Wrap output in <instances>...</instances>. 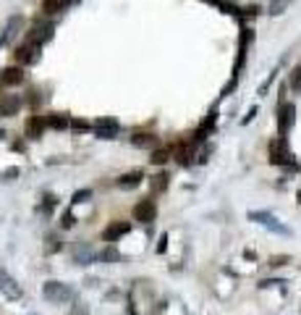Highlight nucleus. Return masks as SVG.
Segmentation results:
<instances>
[{
  "mask_svg": "<svg viewBox=\"0 0 301 315\" xmlns=\"http://www.w3.org/2000/svg\"><path fill=\"white\" fill-rule=\"evenodd\" d=\"M71 129H74L76 134H79V131L84 134V131H89V129H92V124H89V121H84V119H76V121H71Z\"/></svg>",
  "mask_w": 301,
  "mask_h": 315,
  "instance_id": "obj_26",
  "label": "nucleus"
},
{
  "mask_svg": "<svg viewBox=\"0 0 301 315\" xmlns=\"http://www.w3.org/2000/svg\"><path fill=\"white\" fill-rule=\"evenodd\" d=\"M293 121H296L293 103H281V108H277V134L286 137V134L293 129Z\"/></svg>",
  "mask_w": 301,
  "mask_h": 315,
  "instance_id": "obj_5",
  "label": "nucleus"
},
{
  "mask_svg": "<svg viewBox=\"0 0 301 315\" xmlns=\"http://www.w3.org/2000/svg\"><path fill=\"white\" fill-rule=\"evenodd\" d=\"M39 48H42V45H34V42L21 45V48H16V50H13V61H16L18 66L37 63V61H39Z\"/></svg>",
  "mask_w": 301,
  "mask_h": 315,
  "instance_id": "obj_8",
  "label": "nucleus"
},
{
  "mask_svg": "<svg viewBox=\"0 0 301 315\" xmlns=\"http://www.w3.org/2000/svg\"><path fill=\"white\" fill-rule=\"evenodd\" d=\"M100 260H107V263H118V260H121V255H118V252H115L113 247H110V250L100 252Z\"/></svg>",
  "mask_w": 301,
  "mask_h": 315,
  "instance_id": "obj_27",
  "label": "nucleus"
},
{
  "mask_svg": "<svg viewBox=\"0 0 301 315\" xmlns=\"http://www.w3.org/2000/svg\"><path fill=\"white\" fill-rule=\"evenodd\" d=\"M168 250V237L163 234V237H160V244H157V252H165Z\"/></svg>",
  "mask_w": 301,
  "mask_h": 315,
  "instance_id": "obj_32",
  "label": "nucleus"
},
{
  "mask_svg": "<svg viewBox=\"0 0 301 315\" xmlns=\"http://www.w3.org/2000/svg\"><path fill=\"white\" fill-rule=\"evenodd\" d=\"M21 105H24V100H21V95H6L3 100H0V116H16Z\"/></svg>",
  "mask_w": 301,
  "mask_h": 315,
  "instance_id": "obj_13",
  "label": "nucleus"
},
{
  "mask_svg": "<svg viewBox=\"0 0 301 315\" xmlns=\"http://www.w3.org/2000/svg\"><path fill=\"white\" fill-rule=\"evenodd\" d=\"M291 0H270V6H267V13L270 16H281L286 8H288Z\"/></svg>",
  "mask_w": 301,
  "mask_h": 315,
  "instance_id": "obj_20",
  "label": "nucleus"
},
{
  "mask_svg": "<svg viewBox=\"0 0 301 315\" xmlns=\"http://www.w3.org/2000/svg\"><path fill=\"white\" fill-rule=\"evenodd\" d=\"M45 126H48V119H42V116H32V119L27 121V137H29V140L42 137Z\"/></svg>",
  "mask_w": 301,
  "mask_h": 315,
  "instance_id": "obj_15",
  "label": "nucleus"
},
{
  "mask_svg": "<svg viewBox=\"0 0 301 315\" xmlns=\"http://www.w3.org/2000/svg\"><path fill=\"white\" fill-rule=\"evenodd\" d=\"M18 173H21V171L13 166V168H6V171H3V179H6V182H11V179H18Z\"/></svg>",
  "mask_w": 301,
  "mask_h": 315,
  "instance_id": "obj_31",
  "label": "nucleus"
},
{
  "mask_svg": "<svg viewBox=\"0 0 301 315\" xmlns=\"http://www.w3.org/2000/svg\"><path fill=\"white\" fill-rule=\"evenodd\" d=\"M53 32H55V24L53 21H34V27L29 29L27 34V42H34V45H45V42H50L53 40Z\"/></svg>",
  "mask_w": 301,
  "mask_h": 315,
  "instance_id": "obj_4",
  "label": "nucleus"
},
{
  "mask_svg": "<svg viewBox=\"0 0 301 315\" xmlns=\"http://www.w3.org/2000/svg\"><path fill=\"white\" fill-rule=\"evenodd\" d=\"M74 315H87V307H84V305L79 302V305L74 307Z\"/></svg>",
  "mask_w": 301,
  "mask_h": 315,
  "instance_id": "obj_34",
  "label": "nucleus"
},
{
  "mask_svg": "<svg viewBox=\"0 0 301 315\" xmlns=\"http://www.w3.org/2000/svg\"><path fill=\"white\" fill-rule=\"evenodd\" d=\"M296 200H298V202H301V189H298V194H296Z\"/></svg>",
  "mask_w": 301,
  "mask_h": 315,
  "instance_id": "obj_37",
  "label": "nucleus"
},
{
  "mask_svg": "<svg viewBox=\"0 0 301 315\" xmlns=\"http://www.w3.org/2000/svg\"><path fill=\"white\" fill-rule=\"evenodd\" d=\"M288 84H291V89L296 95H301V66H296V69L291 71V79H288Z\"/></svg>",
  "mask_w": 301,
  "mask_h": 315,
  "instance_id": "obj_22",
  "label": "nucleus"
},
{
  "mask_svg": "<svg viewBox=\"0 0 301 315\" xmlns=\"http://www.w3.org/2000/svg\"><path fill=\"white\" fill-rule=\"evenodd\" d=\"M0 294L6 300H21L24 297V291H21V286L16 284V279L11 273H6L3 268H0Z\"/></svg>",
  "mask_w": 301,
  "mask_h": 315,
  "instance_id": "obj_7",
  "label": "nucleus"
},
{
  "mask_svg": "<svg viewBox=\"0 0 301 315\" xmlns=\"http://www.w3.org/2000/svg\"><path fill=\"white\" fill-rule=\"evenodd\" d=\"M168 173H157V176H152V189L155 192H165L168 189Z\"/></svg>",
  "mask_w": 301,
  "mask_h": 315,
  "instance_id": "obj_21",
  "label": "nucleus"
},
{
  "mask_svg": "<svg viewBox=\"0 0 301 315\" xmlns=\"http://www.w3.org/2000/svg\"><path fill=\"white\" fill-rule=\"evenodd\" d=\"M155 140H152V134H134V145H139V147H147V145H152Z\"/></svg>",
  "mask_w": 301,
  "mask_h": 315,
  "instance_id": "obj_24",
  "label": "nucleus"
},
{
  "mask_svg": "<svg viewBox=\"0 0 301 315\" xmlns=\"http://www.w3.org/2000/svg\"><path fill=\"white\" fill-rule=\"evenodd\" d=\"M134 218L142 221V223H152L157 218V205L155 200H139L134 205Z\"/></svg>",
  "mask_w": 301,
  "mask_h": 315,
  "instance_id": "obj_10",
  "label": "nucleus"
},
{
  "mask_svg": "<svg viewBox=\"0 0 301 315\" xmlns=\"http://www.w3.org/2000/svg\"><path fill=\"white\" fill-rule=\"evenodd\" d=\"M251 29L249 27H241V40H239V55H236V63H233V79L239 82V74L244 69V61H246V50H249V42H251Z\"/></svg>",
  "mask_w": 301,
  "mask_h": 315,
  "instance_id": "obj_6",
  "label": "nucleus"
},
{
  "mask_svg": "<svg viewBox=\"0 0 301 315\" xmlns=\"http://www.w3.org/2000/svg\"><path fill=\"white\" fill-rule=\"evenodd\" d=\"M92 129H95V134L100 140H115L121 131V124L115 119H97L95 124H92Z\"/></svg>",
  "mask_w": 301,
  "mask_h": 315,
  "instance_id": "obj_9",
  "label": "nucleus"
},
{
  "mask_svg": "<svg viewBox=\"0 0 301 315\" xmlns=\"http://www.w3.org/2000/svg\"><path fill=\"white\" fill-rule=\"evenodd\" d=\"M74 3H76V0H42V11L48 16H53V13L66 11L68 6H74Z\"/></svg>",
  "mask_w": 301,
  "mask_h": 315,
  "instance_id": "obj_16",
  "label": "nucleus"
},
{
  "mask_svg": "<svg viewBox=\"0 0 301 315\" xmlns=\"http://www.w3.org/2000/svg\"><path fill=\"white\" fill-rule=\"evenodd\" d=\"M21 27H24V16H11L8 24H6V29H3V34H0V48H3V45H8V42L21 32Z\"/></svg>",
  "mask_w": 301,
  "mask_h": 315,
  "instance_id": "obj_11",
  "label": "nucleus"
},
{
  "mask_svg": "<svg viewBox=\"0 0 301 315\" xmlns=\"http://www.w3.org/2000/svg\"><path fill=\"white\" fill-rule=\"evenodd\" d=\"M254 116H257V108H251V110H249V113H246V119H244V124H249Z\"/></svg>",
  "mask_w": 301,
  "mask_h": 315,
  "instance_id": "obj_35",
  "label": "nucleus"
},
{
  "mask_svg": "<svg viewBox=\"0 0 301 315\" xmlns=\"http://www.w3.org/2000/svg\"><path fill=\"white\" fill-rule=\"evenodd\" d=\"M74 223H76V221H74V213H71V210H66V213H63V218H60V226H63V229H71Z\"/></svg>",
  "mask_w": 301,
  "mask_h": 315,
  "instance_id": "obj_29",
  "label": "nucleus"
},
{
  "mask_svg": "<svg viewBox=\"0 0 301 315\" xmlns=\"http://www.w3.org/2000/svg\"><path fill=\"white\" fill-rule=\"evenodd\" d=\"M0 140H6V131L3 129H0Z\"/></svg>",
  "mask_w": 301,
  "mask_h": 315,
  "instance_id": "obj_36",
  "label": "nucleus"
},
{
  "mask_svg": "<svg viewBox=\"0 0 301 315\" xmlns=\"http://www.w3.org/2000/svg\"><path fill=\"white\" fill-rule=\"evenodd\" d=\"M48 126L50 129H68V126H71V121H68L63 113H50L48 116Z\"/></svg>",
  "mask_w": 301,
  "mask_h": 315,
  "instance_id": "obj_19",
  "label": "nucleus"
},
{
  "mask_svg": "<svg viewBox=\"0 0 301 315\" xmlns=\"http://www.w3.org/2000/svg\"><path fill=\"white\" fill-rule=\"evenodd\" d=\"M74 260H76L79 265H89V263H95V260H97V255L92 252L89 247H84V244H81V247H76V250H74Z\"/></svg>",
  "mask_w": 301,
  "mask_h": 315,
  "instance_id": "obj_18",
  "label": "nucleus"
},
{
  "mask_svg": "<svg viewBox=\"0 0 301 315\" xmlns=\"http://www.w3.org/2000/svg\"><path fill=\"white\" fill-rule=\"evenodd\" d=\"M270 163L272 166H293V155L288 150L286 137H277L270 142Z\"/></svg>",
  "mask_w": 301,
  "mask_h": 315,
  "instance_id": "obj_3",
  "label": "nucleus"
},
{
  "mask_svg": "<svg viewBox=\"0 0 301 315\" xmlns=\"http://www.w3.org/2000/svg\"><path fill=\"white\" fill-rule=\"evenodd\" d=\"M131 231V223H121V221H115V223H110V226L102 231V239L105 242H118L121 237H126Z\"/></svg>",
  "mask_w": 301,
  "mask_h": 315,
  "instance_id": "obj_14",
  "label": "nucleus"
},
{
  "mask_svg": "<svg viewBox=\"0 0 301 315\" xmlns=\"http://www.w3.org/2000/svg\"><path fill=\"white\" fill-rule=\"evenodd\" d=\"M89 197H92V189H79V192H74L71 202H74V205H79V202H87Z\"/></svg>",
  "mask_w": 301,
  "mask_h": 315,
  "instance_id": "obj_25",
  "label": "nucleus"
},
{
  "mask_svg": "<svg viewBox=\"0 0 301 315\" xmlns=\"http://www.w3.org/2000/svg\"><path fill=\"white\" fill-rule=\"evenodd\" d=\"M53 205H55V197H53V194H45V205L39 208V213H45V215H50V210H53Z\"/></svg>",
  "mask_w": 301,
  "mask_h": 315,
  "instance_id": "obj_28",
  "label": "nucleus"
},
{
  "mask_svg": "<svg viewBox=\"0 0 301 315\" xmlns=\"http://www.w3.org/2000/svg\"><path fill=\"white\" fill-rule=\"evenodd\" d=\"M286 260H288L286 255H277V258H272V260H270V265H283Z\"/></svg>",
  "mask_w": 301,
  "mask_h": 315,
  "instance_id": "obj_33",
  "label": "nucleus"
},
{
  "mask_svg": "<svg viewBox=\"0 0 301 315\" xmlns=\"http://www.w3.org/2000/svg\"><path fill=\"white\" fill-rule=\"evenodd\" d=\"M24 82V69L16 63V66H8V69L0 71V84H6V87H16Z\"/></svg>",
  "mask_w": 301,
  "mask_h": 315,
  "instance_id": "obj_12",
  "label": "nucleus"
},
{
  "mask_svg": "<svg viewBox=\"0 0 301 315\" xmlns=\"http://www.w3.org/2000/svg\"><path fill=\"white\" fill-rule=\"evenodd\" d=\"M48 252H55V250H60V239H55V234H48Z\"/></svg>",
  "mask_w": 301,
  "mask_h": 315,
  "instance_id": "obj_30",
  "label": "nucleus"
},
{
  "mask_svg": "<svg viewBox=\"0 0 301 315\" xmlns=\"http://www.w3.org/2000/svg\"><path fill=\"white\" fill-rule=\"evenodd\" d=\"M249 221L260 223V226H265V229H270V231H275V234H281V237H291V229L283 226V223L277 221L272 213H267V210H254V213H249Z\"/></svg>",
  "mask_w": 301,
  "mask_h": 315,
  "instance_id": "obj_2",
  "label": "nucleus"
},
{
  "mask_svg": "<svg viewBox=\"0 0 301 315\" xmlns=\"http://www.w3.org/2000/svg\"><path fill=\"white\" fill-rule=\"evenodd\" d=\"M168 158H170V150H168V147H163V150H155L149 161H152L155 166H163V163H168Z\"/></svg>",
  "mask_w": 301,
  "mask_h": 315,
  "instance_id": "obj_23",
  "label": "nucleus"
},
{
  "mask_svg": "<svg viewBox=\"0 0 301 315\" xmlns=\"http://www.w3.org/2000/svg\"><path fill=\"white\" fill-rule=\"evenodd\" d=\"M0 100H3V95H0Z\"/></svg>",
  "mask_w": 301,
  "mask_h": 315,
  "instance_id": "obj_38",
  "label": "nucleus"
},
{
  "mask_svg": "<svg viewBox=\"0 0 301 315\" xmlns=\"http://www.w3.org/2000/svg\"><path fill=\"white\" fill-rule=\"evenodd\" d=\"M142 179H144V173H142V171L126 173V176H121V179H118V187H121V189H136L139 184H142Z\"/></svg>",
  "mask_w": 301,
  "mask_h": 315,
  "instance_id": "obj_17",
  "label": "nucleus"
},
{
  "mask_svg": "<svg viewBox=\"0 0 301 315\" xmlns=\"http://www.w3.org/2000/svg\"><path fill=\"white\" fill-rule=\"evenodd\" d=\"M42 294H45V300H48V302L60 305V302H71L74 300V289L68 286V284H63V281H48V284L42 286Z\"/></svg>",
  "mask_w": 301,
  "mask_h": 315,
  "instance_id": "obj_1",
  "label": "nucleus"
}]
</instances>
